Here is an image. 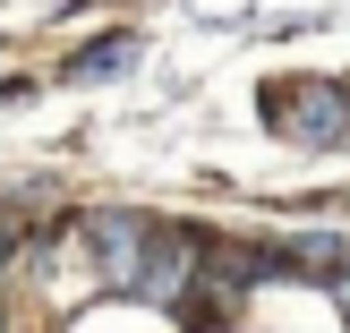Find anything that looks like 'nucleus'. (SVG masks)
Listing matches in <instances>:
<instances>
[{
  "label": "nucleus",
  "mask_w": 350,
  "mask_h": 333,
  "mask_svg": "<svg viewBox=\"0 0 350 333\" xmlns=\"http://www.w3.org/2000/svg\"><path fill=\"white\" fill-rule=\"evenodd\" d=\"M129 60H137V43H129V34H111V43H94V51H77V60H68V85H85V77H120Z\"/></svg>",
  "instance_id": "nucleus-3"
},
{
  "label": "nucleus",
  "mask_w": 350,
  "mask_h": 333,
  "mask_svg": "<svg viewBox=\"0 0 350 333\" xmlns=\"http://www.w3.org/2000/svg\"><path fill=\"white\" fill-rule=\"evenodd\" d=\"M265 120H273L282 137H308V146L350 137V85H308V77H291V85L265 94Z\"/></svg>",
  "instance_id": "nucleus-2"
},
{
  "label": "nucleus",
  "mask_w": 350,
  "mask_h": 333,
  "mask_svg": "<svg viewBox=\"0 0 350 333\" xmlns=\"http://www.w3.org/2000/svg\"><path fill=\"white\" fill-rule=\"evenodd\" d=\"M85 248H94V265H103L111 291H137V299H163V308L180 291H197V239L163 231L146 214H94L85 222Z\"/></svg>",
  "instance_id": "nucleus-1"
},
{
  "label": "nucleus",
  "mask_w": 350,
  "mask_h": 333,
  "mask_svg": "<svg viewBox=\"0 0 350 333\" xmlns=\"http://www.w3.org/2000/svg\"><path fill=\"white\" fill-rule=\"evenodd\" d=\"M325 291H334V308H342V317H350V248H342V265H334V274H325Z\"/></svg>",
  "instance_id": "nucleus-4"
},
{
  "label": "nucleus",
  "mask_w": 350,
  "mask_h": 333,
  "mask_svg": "<svg viewBox=\"0 0 350 333\" xmlns=\"http://www.w3.org/2000/svg\"><path fill=\"white\" fill-rule=\"evenodd\" d=\"M9 239H17V231H9V222H0V256H9Z\"/></svg>",
  "instance_id": "nucleus-5"
}]
</instances>
